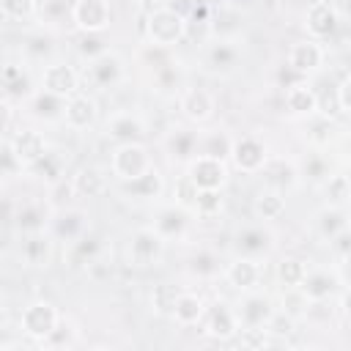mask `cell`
<instances>
[{
  "mask_svg": "<svg viewBox=\"0 0 351 351\" xmlns=\"http://www.w3.org/2000/svg\"><path fill=\"white\" fill-rule=\"evenodd\" d=\"M74 343H77V326L63 315V318H60V324H58V329H55V332L41 343V348H63V346H66V348H71Z\"/></svg>",
  "mask_w": 351,
  "mask_h": 351,
  "instance_id": "obj_53",
  "label": "cell"
},
{
  "mask_svg": "<svg viewBox=\"0 0 351 351\" xmlns=\"http://www.w3.org/2000/svg\"><path fill=\"white\" fill-rule=\"evenodd\" d=\"M222 280L244 293V291H252V288H261V280H263V261H255V258H244V255H233L225 269H222Z\"/></svg>",
  "mask_w": 351,
  "mask_h": 351,
  "instance_id": "obj_25",
  "label": "cell"
},
{
  "mask_svg": "<svg viewBox=\"0 0 351 351\" xmlns=\"http://www.w3.org/2000/svg\"><path fill=\"white\" fill-rule=\"evenodd\" d=\"M82 80L93 90H115L126 80V60H123V55L115 52V49H107L104 55H99L90 63H85Z\"/></svg>",
  "mask_w": 351,
  "mask_h": 351,
  "instance_id": "obj_7",
  "label": "cell"
},
{
  "mask_svg": "<svg viewBox=\"0 0 351 351\" xmlns=\"http://www.w3.org/2000/svg\"><path fill=\"white\" fill-rule=\"evenodd\" d=\"M58 30H49V27H33L22 36V44H19V55L25 63H49L55 60V52H58Z\"/></svg>",
  "mask_w": 351,
  "mask_h": 351,
  "instance_id": "obj_27",
  "label": "cell"
},
{
  "mask_svg": "<svg viewBox=\"0 0 351 351\" xmlns=\"http://www.w3.org/2000/svg\"><path fill=\"white\" fill-rule=\"evenodd\" d=\"M225 5H230V8H239L241 11V3H247V0H222Z\"/></svg>",
  "mask_w": 351,
  "mask_h": 351,
  "instance_id": "obj_63",
  "label": "cell"
},
{
  "mask_svg": "<svg viewBox=\"0 0 351 351\" xmlns=\"http://www.w3.org/2000/svg\"><path fill=\"white\" fill-rule=\"evenodd\" d=\"M80 80H82V74L66 60H49L38 71V88L52 90V93L66 96V99L80 90Z\"/></svg>",
  "mask_w": 351,
  "mask_h": 351,
  "instance_id": "obj_21",
  "label": "cell"
},
{
  "mask_svg": "<svg viewBox=\"0 0 351 351\" xmlns=\"http://www.w3.org/2000/svg\"><path fill=\"white\" fill-rule=\"evenodd\" d=\"M206 299L195 291H181L178 299H176V307H173V321L181 326V329H189V326H200L203 315H206Z\"/></svg>",
  "mask_w": 351,
  "mask_h": 351,
  "instance_id": "obj_40",
  "label": "cell"
},
{
  "mask_svg": "<svg viewBox=\"0 0 351 351\" xmlns=\"http://www.w3.org/2000/svg\"><path fill=\"white\" fill-rule=\"evenodd\" d=\"M55 239L49 230L41 233H27L19 241V263L27 269H47L55 258Z\"/></svg>",
  "mask_w": 351,
  "mask_h": 351,
  "instance_id": "obj_29",
  "label": "cell"
},
{
  "mask_svg": "<svg viewBox=\"0 0 351 351\" xmlns=\"http://www.w3.org/2000/svg\"><path fill=\"white\" fill-rule=\"evenodd\" d=\"M74 47H77V55H80L85 63H90L93 58H99V55H104L107 49H112L107 33H80Z\"/></svg>",
  "mask_w": 351,
  "mask_h": 351,
  "instance_id": "obj_49",
  "label": "cell"
},
{
  "mask_svg": "<svg viewBox=\"0 0 351 351\" xmlns=\"http://www.w3.org/2000/svg\"><path fill=\"white\" fill-rule=\"evenodd\" d=\"M274 80H277V88H282V90H288V88H293V85H302V82H307V77H304V74H299L296 69H291L288 63H282V66L277 69Z\"/></svg>",
  "mask_w": 351,
  "mask_h": 351,
  "instance_id": "obj_56",
  "label": "cell"
},
{
  "mask_svg": "<svg viewBox=\"0 0 351 351\" xmlns=\"http://www.w3.org/2000/svg\"><path fill=\"white\" fill-rule=\"evenodd\" d=\"M233 143H236V137L222 126H211V129H200L197 132V154H203V156H214V159L230 162Z\"/></svg>",
  "mask_w": 351,
  "mask_h": 351,
  "instance_id": "obj_36",
  "label": "cell"
},
{
  "mask_svg": "<svg viewBox=\"0 0 351 351\" xmlns=\"http://www.w3.org/2000/svg\"><path fill=\"white\" fill-rule=\"evenodd\" d=\"M60 318H63V313H60L49 299H33V302L25 304L22 313H19V332H22L27 340H33L36 346H41V343L58 329Z\"/></svg>",
  "mask_w": 351,
  "mask_h": 351,
  "instance_id": "obj_4",
  "label": "cell"
},
{
  "mask_svg": "<svg viewBox=\"0 0 351 351\" xmlns=\"http://www.w3.org/2000/svg\"><path fill=\"white\" fill-rule=\"evenodd\" d=\"M329 250H332V255H335L337 261L348 258V255H351V228L343 230V233H337V236L329 241Z\"/></svg>",
  "mask_w": 351,
  "mask_h": 351,
  "instance_id": "obj_58",
  "label": "cell"
},
{
  "mask_svg": "<svg viewBox=\"0 0 351 351\" xmlns=\"http://www.w3.org/2000/svg\"><path fill=\"white\" fill-rule=\"evenodd\" d=\"M148 85H151V90H154L159 99H178L181 90L186 88L184 66L173 58L170 63H165L162 69H156V71L148 74Z\"/></svg>",
  "mask_w": 351,
  "mask_h": 351,
  "instance_id": "obj_32",
  "label": "cell"
},
{
  "mask_svg": "<svg viewBox=\"0 0 351 351\" xmlns=\"http://www.w3.org/2000/svg\"><path fill=\"white\" fill-rule=\"evenodd\" d=\"M66 104H69L66 96H58V93H52V90L38 88V90L22 104V110H25V115L33 118V121L58 123V121H63V115H66Z\"/></svg>",
  "mask_w": 351,
  "mask_h": 351,
  "instance_id": "obj_30",
  "label": "cell"
},
{
  "mask_svg": "<svg viewBox=\"0 0 351 351\" xmlns=\"http://www.w3.org/2000/svg\"><path fill=\"white\" fill-rule=\"evenodd\" d=\"M0 176H3V181L8 184V181H14L16 176H25V165L16 159V154L11 151V145H8V140H3V156H0Z\"/></svg>",
  "mask_w": 351,
  "mask_h": 351,
  "instance_id": "obj_54",
  "label": "cell"
},
{
  "mask_svg": "<svg viewBox=\"0 0 351 351\" xmlns=\"http://www.w3.org/2000/svg\"><path fill=\"white\" fill-rule=\"evenodd\" d=\"M337 271H340V277H343V285H351V255L337 263Z\"/></svg>",
  "mask_w": 351,
  "mask_h": 351,
  "instance_id": "obj_61",
  "label": "cell"
},
{
  "mask_svg": "<svg viewBox=\"0 0 351 351\" xmlns=\"http://www.w3.org/2000/svg\"><path fill=\"white\" fill-rule=\"evenodd\" d=\"M3 140H8L11 151H14L16 159L25 165V170H27L33 162H38V159L52 148L49 140L44 137V132H38L36 126H19L16 132H11V134L3 137Z\"/></svg>",
  "mask_w": 351,
  "mask_h": 351,
  "instance_id": "obj_24",
  "label": "cell"
},
{
  "mask_svg": "<svg viewBox=\"0 0 351 351\" xmlns=\"http://www.w3.org/2000/svg\"><path fill=\"white\" fill-rule=\"evenodd\" d=\"M74 0H36V25L58 30L66 22H71Z\"/></svg>",
  "mask_w": 351,
  "mask_h": 351,
  "instance_id": "obj_42",
  "label": "cell"
},
{
  "mask_svg": "<svg viewBox=\"0 0 351 351\" xmlns=\"http://www.w3.org/2000/svg\"><path fill=\"white\" fill-rule=\"evenodd\" d=\"M165 250H167V241L159 236V230L154 225H140V228H134L129 233L126 261L134 269H151V266H159L162 263Z\"/></svg>",
  "mask_w": 351,
  "mask_h": 351,
  "instance_id": "obj_3",
  "label": "cell"
},
{
  "mask_svg": "<svg viewBox=\"0 0 351 351\" xmlns=\"http://www.w3.org/2000/svg\"><path fill=\"white\" fill-rule=\"evenodd\" d=\"M197 126H170L162 137V151L173 165H186L192 156H197Z\"/></svg>",
  "mask_w": 351,
  "mask_h": 351,
  "instance_id": "obj_28",
  "label": "cell"
},
{
  "mask_svg": "<svg viewBox=\"0 0 351 351\" xmlns=\"http://www.w3.org/2000/svg\"><path fill=\"white\" fill-rule=\"evenodd\" d=\"M244 60V41L241 36L233 38H208L203 49V69L211 77H230L239 71Z\"/></svg>",
  "mask_w": 351,
  "mask_h": 351,
  "instance_id": "obj_5",
  "label": "cell"
},
{
  "mask_svg": "<svg viewBox=\"0 0 351 351\" xmlns=\"http://www.w3.org/2000/svg\"><path fill=\"white\" fill-rule=\"evenodd\" d=\"M274 247H277V233L269 228V222L241 225L230 239L233 255H244V258H255V261H266L274 252Z\"/></svg>",
  "mask_w": 351,
  "mask_h": 351,
  "instance_id": "obj_6",
  "label": "cell"
},
{
  "mask_svg": "<svg viewBox=\"0 0 351 351\" xmlns=\"http://www.w3.org/2000/svg\"><path fill=\"white\" fill-rule=\"evenodd\" d=\"M277 310H280V304L274 302V296L261 288L244 291L236 302V315H239L241 329H266Z\"/></svg>",
  "mask_w": 351,
  "mask_h": 351,
  "instance_id": "obj_9",
  "label": "cell"
},
{
  "mask_svg": "<svg viewBox=\"0 0 351 351\" xmlns=\"http://www.w3.org/2000/svg\"><path fill=\"white\" fill-rule=\"evenodd\" d=\"M296 165H299V176H302V181H307V184H313V186H321V184L335 173L329 154L321 151V148H307L304 156L296 159Z\"/></svg>",
  "mask_w": 351,
  "mask_h": 351,
  "instance_id": "obj_37",
  "label": "cell"
},
{
  "mask_svg": "<svg viewBox=\"0 0 351 351\" xmlns=\"http://www.w3.org/2000/svg\"><path fill=\"white\" fill-rule=\"evenodd\" d=\"M302 25L307 30L310 38L315 41H329L337 30H340V11L332 0H315L304 8Z\"/></svg>",
  "mask_w": 351,
  "mask_h": 351,
  "instance_id": "obj_17",
  "label": "cell"
},
{
  "mask_svg": "<svg viewBox=\"0 0 351 351\" xmlns=\"http://www.w3.org/2000/svg\"><path fill=\"white\" fill-rule=\"evenodd\" d=\"M318 189L324 192L326 203H335V206H348L351 203V186H348L346 173H332Z\"/></svg>",
  "mask_w": 351,
  "mask_h": 351,
  "instance_id": "obj_50",
  "label": "cell"
},
{
  "mask_svg": "<svg viewBox=\"0 0 351 351\" xmlns=\"http://www.w3.org/2000/svg\"><path fill=\"white\" fill-rule=\"evenodd\" d=\"M52 214H55V206H52L47 197H27V200H19V203L14 206L11 228H14L19 236L41 233V230L49 228Z\"/></svg>",
  "mask_w": 351,
  "mask_h": 351,
  "instance_id": "obj_12",
  "label": "cell"
},
{
  "mask_svg": "<svg viewBox=\"0 0 351 351\" xmlns=\"http://www.w3.org/2000/svg\"><path fill=\"white\" fill-rule=\"evenodd\" d=\"M184 269H186V274H189L192 280H197V282H211V280L222 277L225 263H222V258H219L217 250H211V247H195V250L186 255Z\"/></svg>",
  "mask_w": 351,
  "mask_h": 351,
  "instance_id": "obj_33",
  "label": "cell"
},
{
  "mask_svg": "<svg viewBox=\"0 0 351 351\" xmlns=\"http://www.w3.org/2000/svg\"><path fill=\"white\" fill-rule=\"evenodd\" d=\"M236 340H239L241 348H266V346H274L277 343L266 329H241L236 335Z\"/></svg>",
  "mask_w": 351,
  "mask_h": 351,
  "instance_id": "obj_55",
  "label": "cell"
},
{
  "mask_svg": "<svg viewBox=\"0 0 351 351\" xmlns=\"http://www.w3.org/2000/svg\"><path fill=\"white\" fill-rule=\"evenodd\" d=\"M104 137H110L115 145L121 143H145L148 137V123L140 112H134L132 107L123 110H112L104 121Z\"/></svg>",
  "mask_w": 351,
  "mask_h": 351,
  "instance_id": "obj_14",
  "label": "cell"
},
{
  "mask_svg": "<svg viewBox=\"0 0 351 351\" xmlns=\"http://www.w3.org/2000/svg\"><path fill=\"white\" fill-rule=\"evenodd\" d=\"M285 192L280 189H271V186H263L255 192L252 197V214L261 219V222H274L285 214Z\"/></svg>",
  "mask_w": 351,
  "mask_h": 351,
  "instance_id": "obj_43",
  "label": "cell"
},
{
  "mask_svg": "<svg viewBox=\"0 0 351 351\" xmlns=\"http://www.w3.org/2000/svg\"><path fill=\"white\" fill-rule=\"evenodd\" d=\"M335 88H337V101H340V110L351 115V74H348L346 80H340Z\"/></svg>",
  "mask_w": 351,
  "mask_h": 351,
  "instance_id": "obj_59",
  "label": "cell"
},
{
  "mask_svg": "<svg viewBox=\"0 0 351 351\" xmlns=\"http://www.w3.org/2000/svg\"><path fill=\"white\" fill-rule=\"evenodd\" d=\"M200 332L211 340H236V335L241 332V324H239V315H236V304L225 302V299H217L206 307V315L200 321Z\"/></svg>",
  "mask_w": 351,
  "mask_h": 351,
  "instance_id": "obj_13",
  "label": "cell"
},
{
  "mask_svg": "<svg viewBox=\"0 0 351 351\" xmlns=\"http://www.w3.org/2000/svg\"><path fill=\"white\" fill-rule=\"evenodd\" d=\"M233 36H241V11L222 3L219 8H214L208 38H233Z\"/></svg>",
  "mask_w": 351,
  "mask_h": 351,
  "instance_id": "obj_45",
  "label": "cell"
},
{
  "mask_svg": "<svg viewBox=\"0 0 351 351\" xmlns=\"http://www.w3.org/2000/svg\"><path fill=\"white\" fill-rule=\"evenodd\" d=\"M151 167H154V159H151V151L145 143H121L110 151V173L118 181L140 178Z\"/></svg>",
  "mask_w": 351,
  "mask_h": 351,
  "instance_id": "obj_8",
  "label": "cell"
},
{
  "mask_svg": "<svg viewBox=\"0 0 351 351\" xmlns=\"http://www.w3.org/2000/svg\"><path fill=\"white\" fill-rule=\"evenodd\" d=\"M351 228V211L346 206H335V203H326L321 206L315 214H313V230L318 239L324 241H332L337 233L348 230Z\"/></svg>",
  "mask_w": 351,
  "mask_h": 351,
  "instance_id": "obj_34",
  "label": "cell"
},
{
  "mask_svg": "<svg viewBox=\"0 0 351 351\" xmlns=\"http://www.w3.org/2000/svg\"><path fill=\"white\" fill-rule=\"evenodd\" d=\"M263 178V186H271V189H280V192H291L302 184V176H299V165L293 156H271L266 159V165L261 167L258 173Z\"/></svg>",
  "mask_w": 351,
  "mask_h": 351,
  "instance_id": "obj_26",
  "label": "cell"
},
{
  "mask_svg": "<svg viewBox=\"0 0 351 351\" xmlns=\"http://www.w3.org/2000/svg\"><path fill=\"white\" fill-rule=\"evenodd\" d=\"M165 176L162 170L154 165L148 173H143L140 178H132V181H118V192L126 197V200H137V203H159L165 197Z\"/></svg>",
  "mask_w": 351,
  "mask_h": 351,
  "instance_id": "obj_22",
  "label": "cell"
},
{
  "mask_svg": "<svg viewBox=\"0 0 351 351\" xmlns=\"http://www.w3.org/2000/svg\"><path fill=\"white\" fill-rule=\"evenodd\" d=\"M176 101H178V112L192 126H206L217 112L214 93L208 88H200V85H186Z\"/></svg>",
  "mask_w": 351,
  "mask_h": 351,
  "instance_id": "obj_15",
  "label": "cell"
},
{
  "mask_svg": "<svg viewBox=\"0 0 351 351\" xmlns=\"http://www.w3.org/2000/svg\"><path fill=\"white\" fill-rule=\"evenodd\" d=\"M343 154H346V162L351 165V134L343 140Z\"/></svg>",
  "mask_w": 351,
  "mask_h": 351,
  "instance_id": "obj_62",
  "label": "cell"
},
{
  "mask_svg": "<svg viewBox=\"0 0 351 351\" xmlns=\"http://www.w3.org/2000/svg\"><path fill=\"white\" fill-rule=\"evenodd\" d=\"M0 85H3V101H11L16 107H22L38 90V80L33 77V71L25 60L22 63L5 60L3 74H0Z\"/></svg>",
  "mask_w": 351,
  "mask_h": 351,
  "instance_id": "obj_11",
  "label": "cell"
},
{
  "mask_svg": "<svg viewBox=\"0 0 351 351\" xmlns=\"http://www.w3.org/2000/svg\"><path fill=\"white\" fill-rule=\"evenodd\" d=\"M337 137H340V129H337L335 118L321 115V112H315V115L307 118V132H304L307 148H321V151H326Z\"/></svg>",
  "mask_w": 351,
  "mask_h": 351,
  "instance_id": "obj_41",
  "label": "cell"
},
{
  "mask_svg": "<svg viewBox=\"0 0 351 351\" xmlns=\"http://www.w3.org/2000/svg\"><path fill=\"white\" fill-rule=\"evenodd\" d=\"M195 211L176 200V203H156V208L151 211V225L159 230V236L173 244V241H186L189 233H192V225H195Z\"/></svg>",
  "mask_w": 351,
  "mask_h": 351,
  "instance_id": "obj_2",
  "label": "cell"
},
{
  "mask_svg": "<svg viewBox=\"0 0 351 351\" xmlns=\"http://www.w3.org/2000/svg\"><path fill=\"white\" fill-rule=\"evenodd\" d=\"M104 250H107V241L101 233H93L88 230L82 239L66 244V252L63 258L69 261V266H93V263H101L104 261Z\"/></svg>",
  "mask_w": 351,
  "mask_h": 351,
  "instance_id": "obj_31",
  "label": "cell"
},
{
  "mask_svg": "<svg viewBox=\"0 0 351 351\" xmlns=\"http://www.w3.org/2000/svg\"><path fill=\"white\" fill-rule=\"evenodd\" d=\"M140 30L148 44L176 49L189 36V19L184 11H178L173 5H156L143 16Z\"/></svg>",
  "mask_w": 351,
  "mask_h": 351,
  "instance_id": "obj_1",
  "label": "cell"
},
{
  "mask_svg": "<svg viewBox=\"0 0 351 351\" xmlns=\"http://www.w3.org/2000/svg\"><path fill=\"white\" fill-rule=\"evenodd\" d=\"M71 178H74V186H77V195L80 197L93 200V197H101L107 192V176H101V170L93 167V165L77 167Z\"/></svg>",
  "mask_w": 351,
  "mask_h": 351,
  "instance_id": "obj_46",
  "label": "cell"
},
{
  "mask_svg": "<svg viewBox=\"0 0 351 351\" xmlns=\"http://www.w3.org/2000/svg\"><path fill=\"white\" fill-rule=\"evenodd\" d=\"M211 16H214V8H211L208 3H197V5H192L189 14H186L189 27H192V25H203L206 30H208V25H211Z\"/></svg>",
  "mask_w": 351,
  "mask_h": 351,
  "instance_id": "obj_57",
  "label": "cell"
},
{
  "mask_svg": "<svg viewBox=\"0 0 351 351\" xmlns=\"http://www.w3.org/2000/svg\"><path fill=\"white\" fill-rule=\"evenodd\" d=\"M307 271H310V263L302 255H282L274 266V280L282 291H291V288H299L304 282Z\"/></svg>",
  "mask_w": 351,
  "mask_h": 351,
  "instance_id": "obj_44",
  "label": "cell"
},
{
  "mask_svg": "<svg viewBox=\"0 0 351 351\" xmlns=\"http://www.w3.org/2000/svg\"><path fill=\"white\" fill-rule=\"evenodd\" d=\"M266 159H269V145H266L263 137H258V134H241V137H236L233 154H230V165L239 173L258 176L261 167L266 165Z\"/></svg>",
  "mask_w": 351,
  "mask_h": 351,
  "instance_id": "obj_18",
  "label": "cell"
},
{
  "mask_svg": "<svg viewBox=\"0 0 351 351\" xmlns=\"http://www.w3.org/2000/svg\"><path fill=\"white\" fill-rule=\"evenodd\" d=\"M282 104L288 110V115L293 118H310L318 112V90L310 88V82L293 85L288 90H282Z\"/></svg>",
  "mask_w": 351,
  "mask_h": 351,
  "instance_id": "obj_38",
  "label": "cell"
},
{
  "mask_svg": "<svg viewBox=\"0 0 351 351\" xmlns=\"http://www.w3.org/2000/svg\"><path fill=\"white\" fill-rule=\"evenodd\" d=\"M71 25L80 33H107L112 25L110 0H74Z\"/></svg>",
  "mask_w": 351,
  "mask_h": 351,
  "instance_id": "obj_19",
  "label": "cell"
},
{
  "mask_svg": "<svg viewBox=\"0 0 351 351\" xmlns=\"http://www.w3.org/2000/svg\"><path fill=\"white\" fill-rule=\"evenodd\" d=\"M55 208H63V206H71V200L74 197H80L77 195V186H74V178L69 176V178H60V181H55V184H49L47 186V195H44Z\"/></svg>",
  "mask_w": 351,
  "mask_h": 351,
  "instance_id": "obj_52",
  "label": "cell"
},
{
  "mask_svg": "<svg viewBox=\"0 0 351 351\" xmlns=\"http://www.w3.org/2000/svg\"><path fill=\"white\" fill-rule=\"evenodd\" d=\"M299 291L310 302L337 299V293L343 291V277H340L337 266H310V271H307L304 282L299 285Z\"/></svg>",
  "mask_w": 351,
  "mask_h": 351,
  "instance_id": "obj_23",
  "label": "cell"
},
{
  "mask_svg": "<svg viewBox=\"0 0 351 351\" xmlns=\"http://www.w3.org/2000/svg\"><path fill=\"white\" fill-rule=\"evenodd\" d=\"M96 115H99V107H96V99L77 90L74 96H69V104H66V115H63V123L71 129V132H85L96 123Z\"/></svg>",
  "mask_w": 351,
  "mask_h": 351,
  "instance_id": "obj_35",
  "label": "cell"
},
{
  "mask_svg": "<svg viewBox=\"0 0 351 351\" xmlns=\"http://www.w3.org/2000/svg\"><path fill=\"white\" fill-rule=\"evenodd\" d=\"M178 293H181V288H176V285H170V282L154 285V291H151V296H148L151 313H154V315H162V318H173V307H176Z\"/></svg>",
  "mask_w": 351,
  "mask_h": 351,
  "instance_id": "obj_48",
  "label": "cell"
},
{
  "mask_svg": "<svg viewBox=\"0 0 351 351\" xmlns=\"http://www.w3.org/2000/svg\"><path fill=\"white\" fill-rule=\"evenodd\" d=\"M337 310L343 318L351 321V285H343V291L337 293Z\"/></svg>",
  "mask_w": 351,
  "mask_h": 351,
  "instance_id": "obj_60",
  "label": "cell"
},
{
  "mask_svg": "<svg viewBox=\"0 0 351 351\" xmlns=\"http://www.w3.org/2000/svg\"><path fill=\"white\" fill-rule=\"evenodd\" d=\"M285 63L310 80L313 74H318L324 69V63H326V47H324V41H315L310 36L307 38H299V41H293L288 47Z\"/></svg>",
  "mask_w": 351,
  "mask_h": 351,
  "instance_id": "obj_20",
  "label": "cell"
},
{
  "mask_svg": "<svg viewBox=\"0 0 351 351\" xmlns=\"http://www.w3.org/2000/svg\"><path fill=\"white\" fill-rule=\"evenodd\" d=\"M25 176L41 181L44 186H49V184L66 178V154H63L60 148H49L38 162H33V165L25 170Z\"/></svg>",
  "mask_w": 351,
  "mask_h": 351,
  "instance_id": "obj_39",
  "label": "cell"
},
{
  "mask_svg": "<svg viewBox=\"0 0 351 351\" xmlns=\"http://www.w3.org/2000/svg\"><path fill=\"white\" fill-rule=\"evenodd\" d=\"M0 14L5 22L36 19V0H0Z\"/></svg>",
  "mask_w": 351,
  "mask_h": 351,
  "instance_id": "obj_51",
  "label": "cell"
},
{
  "mask_svg": "<svg viewBox=\"0 0 351 351\" xmlns=\"http://www.w3.org/2000/svg\"><path fill=\"white\" fill-rule=\"evenodd\" d=\"M189 208L195 211L197 219H217L225 208V195L222 189H195Z\"/></svg>",
  "mask_w": 351,
  "mask_h": 351,
  "instance_id": "obj_47",
  "label": "cell"
},
{
  "mask_svg": "<svg viewBox=\"0 0 351 351\" xmlns=\"http://www.w3.org/2000/svg\"><path fill=\"white\" fill-rule=\"evenodd\" d=\"M230 162L225 159H214V156H192L184 165V176L195 189H225L230 181Z\"/></svg>",
  "mask_w": 351,
  "mask_h": 351,
  "instance_id": "obj_10",
  "label": "cell"
},
{
  "mask_svg": "<svg viewBox=\"0 0 351 351\" xmlns=\"http://www.w3.org/2000/svg\"><path fill=\"white\" fill-rule=\"evenodd\" d=\"M52 233V239L58 244H71L77 239H82L88 230H90V214L85 208H77V206H63V208H55L52 214V222L47 228Z\"/></svg>",
  "mask_w": 351,
  "mask_h": 351,
  "instance_id": "obj_16",
  "label": "cell"
}]
</instances>
